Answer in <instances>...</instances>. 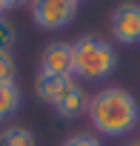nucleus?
Segmentation results:
<instances>
[{
  "label": "nucleus",
  "instance_id": "f257e3e1",
  "mask_svg": "<svg viewBox=\"0 0 140 146\" xmlns=\"http://www.w3.org/2000/svg\"><path fill=\"white\" fill-rule=\"evenodd\" d=\"M89 120L106 137H126L140 123V103L126 89H103L89 100Z\"/></svg>",
  "mask_w": 140,
  "mask_h": 146
},
{
  "label": "nucleus",
  "instance_id": "f03ea898",
  "mask_svg": "<svg viewBox=\"0 0 140 146\" xmlns=\"http://www.w3.org/2000/svg\"><path fill=\"white\" fill-rule=\"evenodd\" d=\"M117 52L97 35H83L72 43V75L83 80H103L117 69Z\"/></svg>",
  "mask_w": 140,
  "mask_h": 146
},
{
  "label": "nucleus",
  "instance_id": "7ed1b4c3",
  "mask_svg": "<svg viewBox=\"0 0 140 146\" xmlns=\"http://www.w3.org/2000/svg\"><path fill=\"white\" fill-rule=\"evenodd\" d=\"M29 6H32V20L46 32L69 26L77 15V0H32Z\"/></svg>",
  "mask_w": 140,
  "mask_h": 146
},
{
  "label": "nucleus",
  "instance_id": "20e7f679",
  "mask_svg": "<svg viewBox=\"0 0 140 146\" xmlns=\"http://www.w3.org/2000/svg\"><path fill=\"white\" fill-rule=\"evenodd\" d=\"M112 35L117 43H126V46H134L140 43V3H123L112 12Z\"/></svg>",
  "mask_w": 140,
  "mask_h": 146
},
{
  "label": "nucleus",
  "instance_id": "39448f33",
  "mask_svg": "<svg viewBox=\"0 0 140 146\" xmlns=\"http://www.w3.org/2000/svg\"><path fill=\"white\" fill-rule=\"evenodd\" d=\"M40 75L72 78V43H63V40L49 43L40 57Z\"/></svg>",
  "mask_w": 140,
  "mask_h": 146
},
{
  "label": "nucleus",
  "instance_id": "423d86ee",
  "mask_svg": "<svg viewBox=\"0 0 140 146\" xmlns=\"http://www.w3.org/2000/svg\"><path fill=\"white\" fill-rule=\"evenodd\" d=\"M75 86V80L72 78H52V75H40L37 78V83H34V92H37V98L43 100V103H57L69 89Z\"/></svg>",
  "mask_w": 140,
  "mask_h": 146
},
{
  "label": "nucleus",
  "instance_id": "0eeeda50",
  "mask_svg": "<svg viewBox=\"0 0 140 146\" xmlns=\"http://www.w3.org/2000/svg\"><path fill=\"white\" fill-rule=\"evenodd\" d=\"M54 109H57V115L60 117H66V120H72V117H77V115H83L86 109H89V95L75 83L72 89H69L57 103H54Z\"/></svg>",
  "mask_w": 140,
  "mask_h": 146
},
{
  "label": "nucleus",
  "instance_id": "6e6552de",
  "mask_svg": "<svg viewBox=\"0 0 140 146\" xmlns=\"http://www.w3.org/2000/svg\"><path fill=\"white\" fill-rule=\"evenodd\" d=\"M20 89L15 83H0V120H9L20 109Z\"/></svg>",
  "mask_w": 140,
  "mask_h": 146
},
{
  "label": "nucleus",
  "instance_id": "1a4fd4ad",
  "mask_svg": "<svg viewBox=\"0 0 140 146\" xmlns=\"http://www.w3.org/2000/svg\"><path fill=\"white\" fill-rule=\"evenodd\" d=\"M0 146H37L32 129L26 126H9L0 132Z\"/></svg>",
  "mask_w": 140,
  "mask_h": 146
},
{
  "label": "nucleus",
  "instance_id": "9d476101",
  "mask_svg": "<svg viewBox=\"0 0 140 146\" xmlns=\"http://www.w3.org/2000/svg\"><path fill=\"white\" fill-rule=\"evenodd\" d=\"M15 75H17V66L12 52H0V83H15Z\"/></svg>",
  "mask_w": 140,
  "mask_h": 146
},
{
  "label": "nucleus",
  "instance_id": "9b49d317",
  "mask_svg": "<svg viewBox=\"0 0 140 146\" xmlns=\"http://www.w3.org/2000/svg\"><path fill=\"white\" fill-rule=\"evenodd\" d=\"M15 40H17L15 26H12V23H6V20H0V52H12Z\"/></svg>",
  "mask_w": 140,
  "mask_h": 146
},
{
  "label": "nucleus",
  "instance_id": "f8f14e48",
  "mask_svg": "<svg viewBox=\"0 0 140 146\" xmlns=\"http://www.w3.org/2000/svg\"><path fill=\"white\" fill-rule=\"evenodd\" d=\"M63 146H103L97 137H92V135H86V132H80V135H72V137H66L63 140Z\"/></svg>",
  "mask_w": 140,
  "mask_h": 146
},
{
  "label": "nucleus",
  "instance_id": "ddd939ff",
  "mask_svg": "<svg viewBox=\"0 0 140 146\" xmlns=\"http://www.w3.org/2000/svg\"><path fill=\"white\" fill-rule=\"evenodd\" d=\"M26 3H32V0H0V9H20Z\"/></svg>",
  "mask_w": 140,
  "mask_h": 146
},
{
  "label": "nucleus",
  "instance_id": "4468645a",
  "mask_svg": "<svg viewBox=\"0 0 140 146\" xmlns=\"http://www.w3.org/2000/svg\"><path fill=\"white\" fill-rule=\"evenodd\" d=\"M126 146H140V140H137V143H126Z\"/></svg>",
  "mask_w": 140,
  "mask_h": 146
},
{
  "label": "nucleus",
  "instance_id": "2eb2a0df",
  "mask_svg": "<svg viewBox=\"0 0 140 146\" xmlns=\"http://www.w3.org/2000/svg\"><path fill=\"white\" fill-rule=\"evenodd\" d=\"M0 12H3V9H0Z\"/></svg>",
  "mask_w": 140,
  "mask_h": 146
}]
</instances>
